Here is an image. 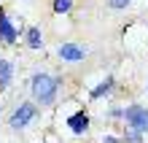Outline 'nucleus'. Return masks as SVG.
<instances>
[{"label": "nucleus", "mask_w": 148, "mask_h": 143, "mask_svg": "<svg viewBox=\"0 0 148 143\" xmlns=\"http://www.w3.org/2000/svg\"><path fill=\"white\" fill-rule=\"evenodd\" d=\"M59 86H62V76H51L46 70H40L30 78V95H32V103L40 105V108H49V105L57 103V95H59Z\"/></svg>", "instance_id": "nucleus-1"}, {"label": "nucleus", "mask_w": 148, "mask_h": 143, "mask_svg": "<svg viewBox=\"0 0 148 143\" xmlns=\"http://www.w3.org/2000/svg\"><path fill=\"white\" fill-rule=\"evenodd\" d=\"M124 124H127V130L148 132V108L140 103H129L124 108Z\"/></svg>", "instance_id": "nucleus-2"}, {"label": "nucleus", "mask_w": 148, "mask_h": 143, "mask_svg": "<svg viewBox=\"0 0 148 143\" xmlns=\"http://www.w3.org/2000/svg\"><path fill=\"white\" fill-rule=\"evenodd\" d=\"M35 116H38V105L32 100H27V103H19L14 108V113L8 116V124H11V130H24Z\"/></svg>", "instance_id": "nucleus-3"}, {"label": "nucleus", "mask_w": 148, "mask_h": 143, "mask_svg": "<svg viewBox=\"0 0 148 143\" xmlns=\"http://www.w3.org/2000/svg\"><path fill=\"white\" fill-rule=\"evenodd\" d=\"M89 124H92V119H89V113H86L84 108L73 111V113L65 119V127H67V132H70V135H75V138H84L86 132H89Z\"/></svg>", "instance_id": "nucleus-4"}, {"label": "nucleus", "mask_w": 148, "mask_h": 143, "mask_svg": "<svg viewBox=\"0 0 148 143\" xmlns=\"http://www.w3.org/2000/svg\"><path fill=\"white\" fill-rule=\"evenodd\" d=\"M19 35H22V30L16 27L14 19H8L5 8L0 6V43H3V46H14V43L19 41Z\"/></svg>", "instance_id": "nucleus-5"}, {"label": "nucleus", "mask_w": 148, "mask_h": 143, "mask_svg": "<svg viewBox=\"0 0 148 143\" xmlns=\"http://www.w3.org/2000/svg\"><path fill=\"white\" fill-rule=\"evenodd\" d=\"M57 57L65 62H84L89 57V49L81 46V43H59L57 46Z\"/></svg>", "instance_id": "nucleus-6"}, {"label": "nucleus", "mask_w": 148, "mask_h": 143, "mask_svg": "<svg viewBox=\"0 0 148 143\" xmlns=\"http://www.w3.org/2000/svg\"><path fill=\"white\" fill-rule=\"evenodd\" d=\"M24 43H27V49H30V51H40V49H43L40 27H27V30H24Z\"/></svg>", "instance_id": "nucleus-7"}, {"label": "nucleus", "mask_w": 148, "mask_h": 143, "mask_svg": "<svg viewBox=\"0 0 148 143\" xmlns=\"http://www.w3.org/2000/svg\"><path fill=\"white\" fill-rule=\"evenodd\" d=\"M113 84H116V81H113V76H105V78H102V81L89 92V97H92V100H102V97H108V95L113 92Z\"/></svg>", "instance_id": "nucleus-8"}, {"label": "nucleus", "mask_w": 148, "mask_h": 143, "mask_svg": "<svg viewBox=\"0 0 148 143\" xmlns=\"http://www.w3.org/2000/svg\"><path fill=\"white\" fill-rule=\"evenodd\" d=\"M11 81H14V65L8 59H0V89H8Z\"/></svg>", "instance_id": "nucleus-9"}, {"label": "nucleus", "mask_w": 148, "mask_h": 143, "mask_svg": "<svg viewBox=\"0 0 148 143\" xmlns=\"http://www.w3.org/2000/svg\"><path fill=\"white\" fill-rule=\"evenodd\" d=\"M51 8H54V14H70L73 11V0H54Z\"/></svg>", "instance_id": "nucleus-10"}, {"label": "nucleus", "mask_w": 148, "mask_h": 143, "mask_svg": "<svg viewBox=\"0 0 148 143\" xmlns=\"http://www.w3.org/2000/svg\"><path fill=\"white\" fill-rule=\"evenodd\" d=\"M121 138H124V143H143V132H137V130H127Z\"/></svg>", "instance_id": "nucleus-11"}, {"label": "nucleus", "mask_w": 148, "mask_h": 143, "mask_svg": "<svg viewBox=\"0 0 148 143\" xmlns=\"http://www.w3.org/2000/svg\"><path fill=\"white\" fill-rule=\"evenodd\" d=\"M132 0H108V6L113 8V11H121V8H127Z\"/></svg>", "instance_id": "nucleus-12"}, {"label": "nucleus", "mask_w": 148, "mask_h": 143, "mask_svg": "<svg viewBox=\"0 0 148 143\" xmlns=\"http://www.w3.org/2000/svg\"><path fill=\"white\" fill-rule=\"evenodd\" d=\"M100 143H124V138H116L113 132H105V135L100 138Z\"/></svg>", "instance_id": "nucleus-13"}, {"label": "nucleus", "mask_w": 148, "mask_h": 143, "mask_svg": "<svg viewBox=\"0 0 148 143\" xmlns=\"http://www.w3.org/2000/svg\"><path fill=\"white\" fill-rule=\"evenodd\" d=\"M108 116H110L113 122H119V119H124V108H110V113H108Z\"/></svg>", "instance_id": "nucleus-14"}, {"label": "nucleus", "mask_w": 148, "mask_h": 143, "mask_svg": "<svg viewBox=\"0 0 148 143\" xmlns=\"http://www.w3.org/2000/svg\"><path fill=\"white\" fill-rule=\"evenodd\" d=\"M46 143H59V140H46Z\"/></svg>", "instance_id": "nucleus-15"}, {"label": "nucleus", "mask_w": 148, "mask_h": 143, "mask_svg": "<svg viewBox=\"0 0 148 143\" xmlns=\"http://www.w3.org/2000/svg\"><path fill=\"white\" fill-rule=\"evenodd\" d=\"M0 113H3V108H0Z\"/></svg>", "instance_id": "nucleus-16"}, {"label": "nucleus", "mask_w": 148, "mask_h": 143, "mask_svg": "<svg viewBox=\"0 0 148 143\" xmlns=\"http://www.w3.org/2000/svg\"><path fill=\"white\" fill-rule=\"evenodd\" d=\"M0 59H3V57H0Z\"/></svg>", "instance_id": "nucleus-17"}]
</instances>
